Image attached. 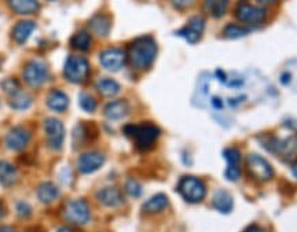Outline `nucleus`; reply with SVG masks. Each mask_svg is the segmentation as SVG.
Returning a JSON list of instances; mask_svg holds the SVG:
<instances>
[{
    "label": "nucleus",
    "mask_w": 297,
    "mask_h": 232,
    "mask_svg": "<svg viewBox=\"0 0 297 232\" xmlns=\"http://www.w3.org/2000/svg\"><path fill=\"white\" fill-rule=\"evenodd\" d=\"M157 43L153 37H139L128 45L127 58L130 61L131 66L135 67L138 70H146L152 66L154 59L157 57Z\"/></svg>",
    "instance_id": "f257e3e1"
},
{
    "label": "nucleus",
    "mask_w": 297,
    "mask_h": 232,
    "mask_svg": "<svg viewBox=\"0 0 297 232\" xmlns=\"http://www.w3.org/2000/svg\"><path fill=\"white\" fill-rule=\"evenodd\" d=\"M124 134L130 139L134 140L135 147L139 151H147L153 147V144L157 142L161 131L157 125L152 122H143V124H130L124 126Z\"/></svg>",
    "instance_id": "f03ea898"
},
{
    "label": "nucleus",
    "mask_w": 297,
    "mask_h": 232,
    "mask_svg": "<svg viewBox=\"0 0 297 232\" xmlns=\"http://www.w3.org/2000/svg\"><path fill=\"white\" fill-rule=\"evenodd\" d=\"M261 144L270 152L282 158L285 162L297 161V135L281 140L273 135H267L266 139H261Z\"/></svg>",
    "instance_id": "7ed1b4c3"
},
{
    "label": "nucleus",
    "mask_w": 297,
    "mask_h": 232,
    "mask_svg": "<svg viewBox=\"0 0 297 232\" xmlns=\"http://www.w3.org/2000/svg\"><path fill=\"white\" fill-rule=\"evenodd\" d=\"M178 192L182 198L189 203H198L204 201L207 195V187L203 183V180L194 176H185L179 180L178 184Z\"/></svg>",
    "instance_id": "20e7f679"
},
{
    "label": "nucleus",
    "mask_w": 297,
    "mask_h": 232,
    "mask_svg": "<svg viewBox=\"0 0 297 232\" xmlns=\"http://www.w3.org/2000/svg\"><path fill=\"white\" fill-rule=\"evenodd\" d=\"M245 169L247 174L257 183H266L274 177V169L264 158L259 154H249L245 160Z\"/></svg>",
    "instance_id": "39448f33"
},
{
    "label": "nucleus",
    "mask_w": 297,
    "mask_h": 232,
    "mask_svg": "<svg viewBox=\"0 0 297 232\" xmlns=\"http://www.w3.org/2000/svg\"><path fill=\"white\" fill-rule=\"evenodd\" d=\"M63 74L66 77V80L70 83L80 84L83 81H86L90 74V63L84 57L70 55L65 62Z\"/></svg>",
    "instance_id": "423d86ee"
},
{
    "label": "nucleus",
    "mask_w": 297,
    "mask_h": 232,
    "mask_svg": "<svg viewBox=\"0 0 297 232\" xmlns=\"http://www.w3.org/2000/svg\"><path fill=\"white\" fill-rule=\"evenodd\" d=\"M234 15L239 22L246 25H259L267 17V10L264 7H256L247 0H239L235 5Z\"/></svg>",
    "instance_id": "0eeeda50"
},
{
    "label": "nucleus",
    "mask_w": 297,
    "mask_h": 232,
    "mask_svg": "<svg viewBox=\"0 0 297 232\" xmlns=\"http://www.w3.org/2000/svg\"><path fill=\"white\" fill-rule=\"evenodd\" d=\"M48 79V66L41 61H32L23 69V80L32 88H39Z\"/></svg>",
    "instance_id": "6e6552de"
},
{
    "label": "nucleus",
    "mask_w": 297,
    "mask_h": 232,
    "mask_svg": "<svg viewBox=\"0 0 297 232\" xmlns=\"http://www.w3.org/2000/svg\"><path fill=\"white\" fill-rule=\"evenodd\" d=\"M65 219L77 225H84L90 221L91 212L88 203L83 199L70 201L65 208Z\"/></svg>",
    "instance_id": "1a4fd4ad"
},
{
    "label": "nucleus",
    "mask_w": 297,
    "mask_h": 232,
    "mask_svg": "<svg viewBox=\"0 0 297 232\" xmlns=\"http://www.w3.org/2000/svg\"><path fill=\"white\" fill-rule=\"evenodd\" d=\"M44 130L48 147L53 150H61L65 139V126L62 122L57 118H47L44 121Z\"/></svg>",
    "instance_id": "9d476101"
},
{
    "label": "nucleus",
    "mask_w": 297,
    "mask_h": 232,
    "mask_svg": "<svg viewBox=\"0 0 297 232\" xmlns=\"http://www.w3.org/2000/svg\"><path fill=\"white\" fill-rule=\"evenodd\" d=\"M127 61V54L120 48H108L101 53L99 62L109 71L120 70Z\"/></svg>",
    "instance_id": "9b49d317"
},
{
    "label": "nucleus",
    "mask_w": 297,
    "mask_h": 232,
    "mask_svg": "<svg viewBox=\"0 0 297 232\" xmlns=\"http://www.w3.org/2000/svg\"><path fill=\"white\" fill-rule=\"evenodd\" d=\"M205 29V21L201 17H191L189 19V22L185 28H182L180 31L176 32V35L182 36L186 41H189L191 44L197 43Z\"/></svg>",
    "instance_id": "f8f14e48"
},
{
    "label": "nucleus",
    "mask_w": 297,
    "mask_h": 232,
    "mask_svg": "<svg viewBox=\"0 0 297 232\" xmlns=\"http://www.w3.org/2000/svg\"><path fill=\"white\" fill-rule=\"evenodd\" d=\"M31 140V134L21 126H15L6 135V146L14 151H21Z\"/></svg>",
    "instance_id": "ddd939ff"
},
{
    "label": "nucleus",
    "mask_w": 297,
    "mask_h": 232,
    "mask_svg": "<svg viewBox=\"0 0 297 232\" xmlns=\"http://www.w3.org/2000/svg\"><path fill=\"white\" fill-rule=\"evenodd\" d=\"M105 164V156L98 151L86 152L79 158V170L83 174L94 173Z\"/></svg>",
    "instance_id": "4468645a"
},
{
    "label": "nucleus",
    "mask_w": 297,
    "mask_h": 232,
    "mask_svg": "<svg viewBox=\"0 0 297 232\" xmlns=\"http://www.w3.org/2000/svg\"><path fill=\"white\" fill-rule=\"evenodd\" d=\"M226 161H227V169H226V177L231 182H237L241 177V152L238 148H227L223 152Z\"/></svg>",
    "instance_id": "2eb2a0df"
},
{
    "label": "nucleus",
    "mask_w": 297,
    "mask_h": 232,
    "mask_svg": "<svg viewBox=\"0 0 297 232\" xmlns=\"http://www.w3.org/2000/svg\"><path fill=\"white\" fill-rule=\"evenodd\" d=\"M96 198L102 205L108 206V208H114V206H120L124 203V196L117 187L102 188L96 194Z\"/></svg>",
    "instance_id": "dca6fc26"
},
{
    "label": "nucleus",
    "mask_w": 297,
    "mask_h": 232,
    "mask_svg": "<svg viewBox=\"0 0 297 232\" xmlns=\"http://www.w3.org/2000/svg\"><path fill=\"white\" fill-rule=\"evenodd\" d=\"M130 112V106L128 102L124 99H118V100H113V102L108 103L105 107V116L108 117L109 120L117 121L121 120L128 114Z\"/></svg>",
    "instance_id": "f3484780"
},
{
    "label": "nucleus",
    "mask_w": 297,
    "mask_h": 232,
    "mask_svg": "<svg viewBox=\"0 0 297 232\" xmlns=\"http://www.w3.org/2000/svg\"><path fill=\"white\" fill-rule=\"evenodd\" d=\"M88 28L94 32L95 35L105 37L109 35L112 28V19L106 14H98L88 21Z\"/></svg>",
    "instance_id": "a211bd4d"
},
{
    "label": "nucleus",
    "mask_w": 297,
    "mask_h": 232,
    "mask_svg": "<svg viewBox=\"0 0 297 232\" xmlns=\"http://www.w3.org/2000/svg\"><path fill=\"white\" fill-rule=\"evenodd\" d=\"M47 106L54 112H65L69 106L68 95L65 94L63 91H59V89L50 91L48 96H47Z\"/></svg>",
    "instance_id": "6ab92c4d"
},
{
    "label": "nucleus",
    "mask_w": 297,
    "mask_h": 232,
    "mask_svg": "<svg viewBox=\"0 0 297 232\" xmlns=\"http://www.w3.org/2000/svg\"><path fill=\"white\" fill-rule=\"evenodd\" d=\"M35 29H36V23L33 22V21H19V22L13 28L11 36H13V39L15 40V43L23 44V43L29 39V36L35 32Z\"/></svg>",
    "instance_id": "aec40b11"
},
{
    "label": "nucleus",
    "mask_w": 297,
    "mask_h": 232,
    "mask_svg": "<svg viewBox=\"0 0 297 232\" xmlns=\"http://www.w3.org/2000/svg\"><path fill=\"white\" fill-rule=\"evenodd\" d=\"M9 7L14 13L27 15L37 13L40 10V3L37 0H9Z\"/></svg>",
    "instance_id": "412c9836"
},
{
    "label": "nucleus",
    "mask_w": 297,
    "mask_h": 232,
    "mask_svg": "<svg viewBox=\"0 0 297 232\" xmlns=\"http://www.w3.org/2000/svg\"><path fill=\"white\" fill-rule=\"evenodd\" d=\"M18 180V170L6 161H0V184L3 187H11Z\"/></svg>",
    "instance_id": "4be33fe9"
},
{
    "label": "nucleus",
    "mask_w": 297,
    "mask_h": 232,
    "mask_svg": "<svg viewBox=\"0 0 297 232\" xmlns=\"http://www.w3.org/2000/svg\"><path fill=\"white\" fill-rule=\"evenodd\" d=\"M212 205H213L215 209L219 210L220 213L227 214L233 210L234 199H233V196L230 195L229 191H226V190H219V191L215 194V196H213Z\"/></svg>",
    "instance_id": "5701e85b"
},
{
    "label": "nucleus",
    "mask_w": 297,
    "mask_h": 232,
    "mask_svg": "<svg viewBox=\"0 0 297 232\" xmlns=\"http://www.w3.org/2000/svg\"><path fill=\"white\" fill-rule=\"evenodd\" d=\"M168 205H169V199L165 194H157V195L152 196L146 203L143 205V212L144 213L153 214L158 213V212H162L164 209H167Z\"/></svg>",
    "instance_id": "b1692460"
},
{
    "label": "nucleus",
    "mask_w": 297,
    "mask_h": 232,
    "mask_svg": "<svg viewBox=\"0 0 297 232\" xmlns=\"http://www.w3.org/2000/svg\"><path fill=\"white\" fill-rule=\"evenodd\" d=\"M59 196V190L57 188V186L50 182H45V183H41L39 187H37V198L39 201L43 202V203H51L54 202L57 198Z\"/></svg>",
    "instance_id": "393cba45"
},
{
    "label": "nucleus",
    "mask_w": 297,
    "mask_h": 232,
    "mask_svg": "<svg viewBox=\"0 0 297 232\" xmlns=\"http://www.w3.org/2000/svg\"><path fill=\"white\" fill-rule=\"evenodd\" d=\"M230 0H204V9L213 18H220L229 9Z\"/></svg>",
    "instance_id": "a878e982"
},
{
    "label": "nucleus",
    "mask_w": 297,
    "mask_h": 232,
    "mask_svg": "<svg viewBox=\"0 0 297 232\" xmlns=\"http://www.w3.org/2000/svg\"><path fill=\"white\" fill-rule=\"evenodd\" d=\"M96 89L101 95L104 96H114V95L118 94L120 91V84L117 81L113 80V79H109V77H105V79H101V80L96 83Z\"/></svg>",
    "instance_id": "bb28decb"
},
{
    "label": "nucleus",
    "mask_w": 297,
    "mask_h": 232,
    "mask_svg": "<svg viewBox=\"0 0 297 232\" xmlns=\"http://www.w3.org/2000/svg\"><path fill=\"white\" fill-rule=\"evenodd\" d=\"M91 43H92V39H91L90 33L87 31L77 32L70 40V45L75 49H79V51H88Z\"/></svg>",
    "instance_id": "cd10ccee"
},
{
    "label": "nucleus",
    "mask_w": 297,
    "mask_h": 232,
    "mask_svg": "<svg viewBox=\"0 0 297 232\" xmlns=\"http://www.w3.org/2000/svg\"><path fill=\"white\" fill-rule=\"evenodd\" d=\"M32 98L29 96V94L27 92H22V91H18L17 94H14L10 99V106L15 109V110H27L28 107L31 106Z\"/></svg>",
    "instance_id": "c85d7f7f"
},
{
    "label": "nucleus",
    "mask_w": 297,
    "mask_h": 232,
    "mask_svg": "<svg viewBox=\"0 0 297 232\" xmlns=\"http://www.w3.org/2000/svg\"><path fill=\"white\" fill-rule=\"evenodd\" d=\"M249 32H251L249 28L238 27V25H235V23H229V25L225 28V31H223V36L227 37V39H239V37L246 36Z\"/></svg>",
    "instance_id": "c756f323"
},
{
    "label": "nucleus",
    "mask_w": 297,
    "mask_h": 232,
    "mask_svg": "<svg viewBox=\"0 0 297 232\" xmlns=\"http://www.w3.org/2000/svg\"><path fill=\"white\" fill-rule=\"evenodd\" d=\"M0 87L5 91L6 94L13 96L14 94H17L19 91V81L15 77H7L0 83Z\"/></svg>",
    "instance_id": "7c9ffc66"
},
{
    "label": "nucleus",
    "mask_w": 297,
    "mask_h": 232,
    "mask_svg": "<svg viewBox=\"0 0 297 232\" xmlns=\"http://www.w3.org/2000/svg\"><path fill=\"white\" fill-rule=\"evenodd\" d=\"M79 103H80V107L87 113H92L95 112V109H96V100L92 95L90 94H80L79 96Z\"/></svg>",
    "instance_id": "2f4dec72"
},
{
    "label": "nucleus",
    "mask_w": 297,
    "mask_h": 232,
    "mask_svg": "<svg viewBox=\"0 0 297 232\" xmlns=\"http://www.w3.org/2000/svg\"><path fill=\"white\" fill-rule=\"evenodd\" d=\"M126 190L127 192H128L131 196H134V198H139V196L142 195V186H140V183H138L136 180H134V178H128V180H127Z\"/></svg>",
    "instance_id": "473e14b6"
},
{
    "label": "nucleus",
    "mask_w": 297,
    "mask_h": 232,
    "mask_svg": "<svg viewBox=\"0 0 297 232\" xmlns=\"http://www.w3.org/2000/svg\"><path fill=\"white\" fill-rule=\"evenodd\" d=\"M15 209H17V213L21 219H29L32 214V208L25 202H18L17 206H15Z\"/></svg>",
    "instance_id": "72a5a7b5"
},
{
    "label": "nucleus",
    "mask_w": 297,
    "mask_h": 232,
    "mask_svg": "<svg viewBox=\"0 0 297 232\" xmlns=\"http://www.w3.org/2000/svg\"><path fill=\"white\" fill-rule=\"evenodd\" d=\"M171 3L178 10H187L195 3V0H171Z\"/></svg>",
    "instance_id": "f704fd0d"
},
{
    "label": "nucleus",
    "mask_w": 297,
    "mask_h": 232,
    "mask_svg": "<svg viewBox=\"0 0 297 232\" xmlns=\"http://www.w3.org/2000/svg\"><path fill=\"white\" fill-rule=\"evenodd\" d=\"M242 232H266V229L257 227V225H249V227H247L246 229H243Z\"/></svg>",
    "instance_id": "c9c22d12"
},
{
    "label": "nucleus",
    "mask_w": 297,
    "mask_h": 232,
    "mask_svg": "<svg viewBox=\"0 0 297 232\" xmlns=\"http://www.w3.org/2000/svg\"><path fill=\"white\" fill-rule=\"evenodd\" d=\"M281 81H282L284 84H288L289 81H290V74H289V73H284L282 77H281Z\"/></svg>",
    "instance_id": "e433bc0d"
},
{
    "label": "nucleus",
    "mask_w": 297,
    "mask_h": 232,
    "mask_svg": "<svg viewBox=\"0 0 297 232\" xmlns=\"http://www.w3.org/2000/svg\"><path fill=\"white\" fill-rule=\"evenodd\" d=\"M213 105H215V107H217V109H220V107H223V102H220L217 98H213Z\"/></svg>",
    "instance_id": "4c0bfd02"
},
{
    "label": "nucleus",
    "mask_w": 297,
    "mask_h": 232,
    "mask_svg": "<svg viewBox=\"0 0 297 232\" xmlns=\"http://www.w3.org/2000/svg\"><path fill=\"white\" fill-rule=\"evenodd\" d=\"M0 232H14V229L9 225H3V227H0Z\"/></svg>",
    "instance_id": "58836bf2"
},
{
    "label": "nucleus",
    "mask_w": 297,
    "mask_h": 232,
    "mask_svg": "<svg viewBox=\"0 0 297 232\" xmlns=\"http://www.w3.org/2000/svg\"><path fill=\"white\" fill-rule=\"evenodd\" d=\"M292 172H293V176L297 178V162H294L292 166Z\"/></svg>",
    "instance_id": "ea45409f"
},
{
    "label": "nucleus",
    "mask_w": 297,
    "mask_h": 232,
    "mask_svg": "<svg viewBox=\"0 0 297 232\" xmlns=\"http://www.w3.org/2000/svg\"><path fill=\"white\" fill-rule=\"evenodd\" d=\"M257 2H260L263 5H271V3H274L277 0H257Z\"/></svg>",
    "instance_id": "a19ab883"
},
{
    "label": "nucleus",
    "mask_w": 297,
    "mask_h": 232,
    "mask_svg": "<svg viewBox=\"0 0 297 232\" xmlns=\"http://www.w3.org/2000/svg\"><path fill=\"white\" fill-rule=\"evenodd\" d=\"M57 232H73L70 228H68V227H62V228H59L58 231Z\"/></svg>",
    "instance_id": "79ce46f5"
},
{
    "label": "nucleus",
    "mask_w": 297,
    "mask_h": 232,
    "mask_svg": "<svg viewBox=\"0 0 297 232\" xmlns=\"http://www.w3.org/2000/svg\"><path fill=\"white\" fill-rule=\"evenodd\" d=\"M5 214H6V209L3 208V206L0 205V219H2V217H5Z\"/></svg>",
    "instance_id": "37998d69"
},
{
    "label": "nucleus",
    "mask_w": 297,
    "mask_h": 232,
    "mask_svg": "<svg viewBox=\"0 0 297 232\" xmlns=\"http://www.w3.org/2000/svg\"><path fill=\"white\" fill-rule=\"evenodd\" d=\"M50 2H53V0H50Z\"/></svg>",
    "instance_id": "c03bdc74"
},
{
    "label": "nucleus",
    "mask_w": 297,
    "mask_h": 232,
    "mask_svg": "<svg viewBox=\"0 0 297 232\" xmlns=\"http://www.w3.org/2000/svg\"><path fill=\"white\" fill-rule=\"evenodd\" d=\"M0 63H2V62H0Z\"/></svg>",
    "instance_id": "a18cd8bd"
}]
</instances>
